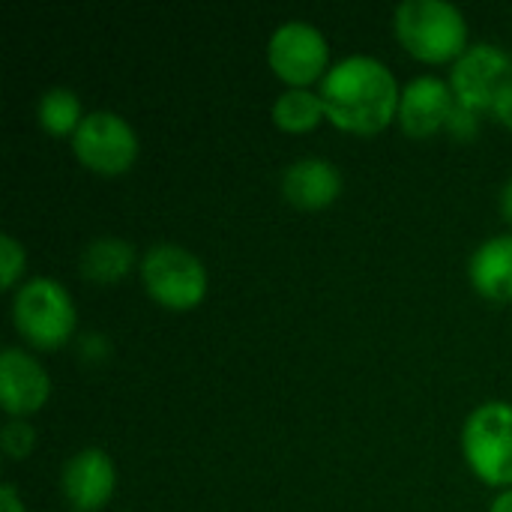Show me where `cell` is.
Masks as SVG:
<instances>
[{
	"label": "cell",
	"mask_w": 512,
	"mask_h": 512,
	"mask_svg": "<svg viewBox=\"0 0 512 512\" xmlns=\"http://www.w3.org/2000/svg\"><path fill=\"white\" fill-rule=\"evenodd\" d=\"M318 96L336 129L351 135H378L399 117L402 90L378 57L354 54L330 66L321 78Z\"/></svg>",
	"instance_id": "1"
},
{
	"label": "cell",
	"mask_w": 512,
	"mask_h": 512,
	"mask_svg": "<svg viewBox=\"0 0 512 512\" xmlns=\"http://www.w3.org/2000/svg\"><path fill=\"white\" fill-rule=\"evenodd\" d=\"M393 27L399 45L423 63H456L468 51L465 15L447 0H405Z\"/></svg>",
	"instance_id": "2"
},
{
	"label": "cell",
	"mask_w": 512,
	"mask_h": 512,
	"mask_svg": "<svg viewBox=\"0 0 512 512\" xmlns=\"http://www.w3.org/2000/svg\"><path fill=\"white\" fill-rule=\"evenodd\" d=\"M12 324L27 345L39 351H57L75 333V303L57 279L39 276L15 291Z\"/></svg>",
	"instance_id": "3"
},
{
	"label": "cell",
	"mask_w": 512,
	"mask_h": 512,
	"mask_svg": "<svg viewBox=\"0 0 512 512\" xmlns=\"http://www.w3.org/2000/svg\"><path fill=\"white\" fill-rule=\"evenodd\" d=\"M468 468L486 486H512V405L486 402L471 411L462 429Z\"/></svg>",
	"instance_id": "4"
},
{
	"label": "cell",
	"mask_w": 512,
	"mask_h": 512,
	"mask_svg": "<svg viewBox=\"0 0 512 512\" xmlns=\"http://www.w3.org/2000/svg\"><path fill=\"white\" fill-rule=\"evenodd\" d=\"M141 282L147 294L168 312H189L207 294L204 264L183 246L156 243L141 258Z\"/></svg>",
	"instance_id": "5"
},
{
	"label": "cell",
	"mask_w": 512,
	"mask_h": 512,
	"mask_svg": "<svg viewBox=\"0 0 512 512\" xmlns=\"http://www.w3.org/2000/svg\"><path fill=\"white\" fill-rule=\"evenodd\" d=\"M72 150L78 162L102 177L126 174L138 159V135L135 129L114 111L84 114L81 126L72 135Z\"/></svg>",
	"instance_id": "6"
},
{
	"label": "cell",
	"mask_w": 512,
	"mask_h": 512,
	"mask_svg": "<svg viewBox=\"0 0 512 512\" xmlns=\"http://www.w3.org/2000/svg\"><path fill=\"white\" fill-rule=\"evenodd\" d=\"M267 63L276 78L288 84V90H306L330 72V48L324 33L309 21H285L267 42Z\"/></svg>",
	"instance_id": "7"
},
{
	"label": "cell",
	"mask_w": 512,
	"mask_h": 512,
	"mask_svg": "<svg viewBox=\"0 0 512 512\" xmlns=\"http://www.w3.org/2000/svg\"><path fill=\"white\" fill-rule=\"evenodd\" d=\"M512 81V57L492 42L471 45L450 72V90L456 102L474 114L492 111L498 93Z\"/></svg>",
	"instance_id": "8"
},
{
	"label": "cell",
	"mask_w": 512,
	"mask_h": 512,
	"mask_svg": "<svg viewBox=\"0 0 512 512\" xmlns=\"http://www.w3.org/2000/svg\"><path fill=\"white\" fill-rule=\"evenodd\" d=\"M51 396V378L39 360L21 348H6L0 354V405L12 420L36 414Z\"/></svg>",
	"instance_id": "9"
},
{
	"label": "cell",
	"mask_w": 512,
	"mask_h": 512,
	"mask_svg": "<svg viewBox=\"0 0 512 512\" xmlns=\"http://www.w3.org/2000/svg\"><path fill=\"white\" fill-rule=\"evenodd\" d=\"M114 486H117L114 462L99 447H87V450L75 453L63 465V474H60L63 498L72 510L78 512L102 510L111 501Z\"/></svg>",
	"instance_id": "10"
},
{
	"label": "cell",
	"mask_w": 512,
	"mask_h": 512,
	"mask_svg": "<svg viewBox=\"0 0 512 512\" xmlns=\"http://www.w3.org/2000/svg\"><path fill=\"white\" fill-rule=\"evenodd\" d=\"M456 111V96L447 81L435 75L414 78L399 99V126L408 138H432L447 129L450 114Z\"/></svg>",
	"instance_id": "11"
},
{
	"label": "cell",
	"mask_w": 512,
	"mask_h": 512,
	"mask_svg": "<svg viewBox=\"0 0 512 512\" xmlns=\"http://www.w3.org/2000/svg\"><path fill=\"white\" fill-rule=\"evenodd\" d=\"M342 192V174L327 159H300L282 177V195L300 210H324Z\"/></svg>",
	"instance_id": "12"
},
{
	"label": "cell",
	"mask_w": 512,
	"mask_h": 512,
	"mask_svg": "<svg viewBox=\"0 0 512 512\" xmlns=\"http://www.w3.org/2000/svg\"><path fill=\"white\" fill-rule=\"evenodd\" d=\"M468 276L480 297L495 303L512 300V234L486 240L471 255Z\"/></svg>",
	"instance_id": "13"
},
{
	"label": "cell",
	"mask_w": 512,
	"mask_h": 512,
	"mask_svg": "<svg viewBox=\"0 0 512 512\" xmlns=\"http://www.w3.org/2000/svg\"><path fill=\"white\" fill-rule=\"evenodd\" d=\"M135 267V249L120 237H99L81 252V276L93 285H114Z\"/></svg>",
	"instance_id": "14"
},
{
	"label": "cell",
	"mask_w": 512,
	"mask_h": 512,
	"mask_svg": "<svg viewBox=\"0 0 512 512\" xmlns=\"http://www.w3.org/2000/svg\"><path fill=\"white\" fill-rule=\"evenodd\" d=\"M321 120H327V111L321 96L312 90H285L273 105V123L291 135L312 132L321 126Z\"/></svg>",
	"instance_id": "15"
},
{
	"label": "cell",
	"mask_w": 512,
	"mask_h": 512,
	"mask_svg": "<svg viewBox=\"0 0 512 512\" xmlns=\"http://www.w3.org/2000/svg\"><path fill=\"white\" fill-rule=\"evenodd\" d=\"M36 120L48 135H75V129L81 126V102L69 87H51L42 93L39 105H36Z\"/></svg>",
	"instance_id": "16"
},
{
	"label": "cell",
	"mask_w": 512,
	"mask_h": 512,
	"mask_svg": "<svg viewBox=\"0 0 512 512\" xmlns=\"http://www.w3.org/2000/svg\"><path fill=\"white\" fill-rule=\"evenodd\" d=\"M24 267H27L24 246L12 234H3L0 237V279H3V288H15Z\"/></svg>",
	"instance_id": "17"
},
{
	"label": "cell",
	"mask_w": 512,
	"mask_h": 512,
	"mask_svg": "<svg viewBox=\"0 0 512 512\" xmlns=\"http://www.w3.org/2000/svg\"><path fill=\"white\" fill-rule=\"evenodd\" d=\"M0 444H3V453L9 459H27L33 453V444H36V432L30 423L24 420H9L3 426V435H0Z\"/></svg>",
	"instance_id": "18"
},
{
	"label": "cell",
	"mask_w": 512,
	"mask_h": 512,
	"mask_svg": "<svg viewBox=\"0 0 512 512\" xmlns=\"http://www.w3.org/2000/svg\"><path fill=\"white\" fill-rule=\"evenodd\" d=\"M447 132H450L456 141H471V138L480 132V120H477L474 111H468V108H462V105L456 102V111H453L450 120H447Z\"/></svg>",
	"instance_id": "19"
},
{
	"label": "cell",
	"mask_w": 512,
	"mask_h": 512,
	"mask_svg": "<svg viewBox=\"0 0 512 512\" xmlns=\"http://www.w3.org/2000/svg\"><path fill=\"white\" fill-rule=\"evenodd\" d=\"M492 114H495L498 123H504L507 129H512V81L498 93V99L492 105Z\"/></svg>",
	"instance_id": "20"
},
{
	"label": "cell",
	"mask_w": 512,
	"mask_h": 512,
	"mask_svg": "<svg viewBox=\"0 0 512 512\" xmlns=\"http://www.w3.org/2000/svg\"><path fill=\"white\" fill-rule=\"evenodd\" d=\"M0 512H27L12 483H3L0 486Z\"/></svg>",
	"instance_id": "21"
},
{
	"label": "cell",
	"mask_w": 512,
	"mask_h": 512,
	"mask_svg": "<svg viewBox=\"0 0 512 512\" xmlns=\"http://www.w3.org/2000/svg\"><path fill=\"white\" fill-rule=\"evenodd\" d=\"M489 512H512V489L501 492V495L495 498V504H492V510Z\"/></svg>",
	"instance_id": "22"
},
{
	"label": "cell",
	"mask_w": 512,
	"mask_h": 512,
	"mask_svg": "<svg viewBox=\"0 0 512 512\" xmlns=\"http://www.w3.org/2000/svg\"><path fill=\"white\" fill-rule=\"evenodd\" d=\"M501 213H504V219L512 222V180L504 186V195H501Z\"/></svg>",
	"instance_id": "23"
}]
</instances>
